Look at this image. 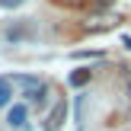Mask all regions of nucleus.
<instances>
[{
  "instance_id": "obj_1",
  "label": "nucleus",
  "mask_w": 131,
  "mask_h": 131,
  "mask_svg": "<svg viewBox=\"0 0 131 131\" xmlns=\"http://www.w3.org/2000/svg\"><path fill=\"white\" fill-rule=\"evenodd\" d=\"M16 83L26 90L29 99H38V102H42V93H45V83L42 80H35V77H16Z\"/></svg>"
},
{
  "instance_id": "obj_2",
  "label": "nucleus",
  "mask_w": 131,
  "mask_h": 131,
  "mask_svg": "<svg viewBox=\"0 0 131 131\" xmlns=\"http://www.w3.org/2000/svg\"><path fill=\"white\" fill-rule=\"evenodd\" d=\"M64 118H67V102H58V106L51 109V115H48V122H45V128H48V131H58Z\"/></svg>"
},
{
  "instance_id": "obj_5",
  "label": "nucleus",
  "mask_w": 131,
  "mask_h": 131,
  "mask_svg": "<svg viewBox=\"0 0 131 131\" xmlns=\"http://www.w3.org/2000/svg\"><path fill=\"white\" fill-rule=\"evenodd\" d=\"M86 80H90V70H74L70 74V86H83Z\"/></svg>"
},
{
  "instance_id": "obj_3",
  "label": "nucleus",
  "mask_w": 131,
  "mask_h": 131,
  "mask_svg": "<svg viewBox=\"0 0 131 131\" xmlns=\"http://www.w3.org/2000/svg\"><path fill=\"white\" fill-rule=\"evenodd\" d=\"M26 115H29V109H26L23 102H16V106L10 109V115H6V122H10L13 128H23L26 125Z\"/></svg>"
},
{
  "instance_id": "obj_4",
  "label": "nucleus",
  "mask_w": 131,
  "mask_h": 131,
  "mask_svg": "<svg viewBox=\"0 0 131 131\" xmlns=\"http://www.w3.org/2000/svg\"><path fill=\"white\" fill-rule=\"evenodd\" d=\"M13 96V80H6V77H0V106H6Z\"/></svg>"
}]
</instances>
